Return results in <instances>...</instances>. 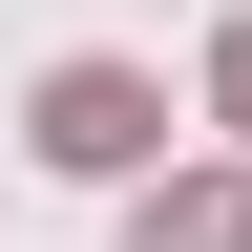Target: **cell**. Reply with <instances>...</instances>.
Listing matches in <instances>:
<instances>
[{"mask_svg":"<svg viewBox=\"0 0 252 252\" xmlns=\"http://www.w3.org/2000/svg\"><path fill=\"white\" fill-rule=\"evenodd\" d=\"M147 147H168L147 63H63V84H42V168H147Z\"/></svg>","mask_w":252,"mask_h":252,"instance_id":"1","label":"cell"},{"mask_svg":"<svg viewBox=\"0 0 252 252\" xmlns=\"http://www.w3.org/2000/svg\"><path fill=\"white\" fill-rule=\"evenodd\" d=\"M126 252H252V189H147V231Z\"/></svg>","mask_w":252,"mask_h":252,"instance_id":"2","label":"cell"},{"mask_svg":"<svg viewBox=\"0 0 252 252\" xmlns=\"http://www.w3.org/2000/svg\"><path fill=\"white\" fill-rule=\"evenodd\" d=\"M210 105H231V126H252V21H231V42H210Z\"/></svg>","mask_w":252,"mask_h":252,"instance_id":"3","label":"cell"}]
</instances>
